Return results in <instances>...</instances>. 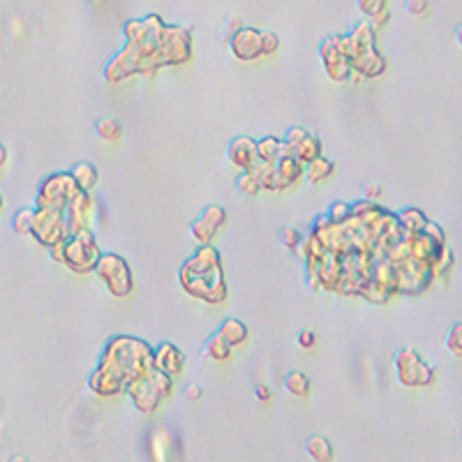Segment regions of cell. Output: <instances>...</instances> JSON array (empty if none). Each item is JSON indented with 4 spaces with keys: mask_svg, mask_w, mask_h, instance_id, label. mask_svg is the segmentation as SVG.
Masks as SVG:
<instances>
[{
    "mask_svg": "<svg viewBox=\"0 0 462 462\" xmlns=\"http://www.w3.org/2000/svg\"><path fill=\"white\" fill-rule=\"evenodd\" d=\"M178 280L185 294H190L208 305H220L229 298L225 271H222L220 250L213 245H199L183 261Z\"/></svg>",
    "mask_w": 462,
    "mask_h": 462,
    "instance_id": "6da1fadb",
    "label": "cell"
},
{
    "mask_svg": "<svg viewBox=\"0 0 462 462\" xmlns=\"http://www.w3.org/2000/svg\"><path fill=\"white\" fill-rule=\"evenodd\" d=\"M153 347L136 336H114L100 354V367H107L125 384L153 367Z\"/></svg>",
    "mask_w": 462,
    "mask_h": 462,
    "instance_id": "7a4b0ae2",
    "label": "cell"
},
{
    "mask_svg": "<svg viewBox=\"0 0 462 462\" xmlns=\"http://www.w3.org/2000/svg\"><path fill=\"white\" fill-rule=\"evenodd\" d=\"M171 391H174V379L153 370V367L125 384V396L132 400L134 409L143 416L155 414L165 398L171 396Z\"/></svg>",
    "mask_w": 462,
    "mask_h": 462,
    "instance_id": "3957f363",
    "label": "cell"
},
{
    "mask_svg": "<svg viewBox=\"0 0 462 462\" xmlns=\"http://www.w3.org/2000/svg\"><path fill=\"white\" fill-rule=\"evenodd\" d=\"M393 367H396L398 381L407 389L432 386L434 379H437V367L425 363L423 356L414 347H402L393 358Z\"/></svg>",
    "mask_w": 462,
    "mask_h": 462,
    "instance_id": "277c9868",
    "label": "cell"
},
{
    "mask_svg": "<svg viewBox=\"0 0 462 462\" xmlns=\"http://www.w3.org/2000/svg\"><path fill=\"white\" fill-rule=\"evenodd\" d=\"M100 254L102 250L93 231H81V234L67 236L63 241V266L79 276L95 271Z\"/></svg>",
    "mask_w": 462,
    "mask_h": 462,
    "instance_id": "5b68a950",
    "label": "cell"
},
{
    "mask_svg": "<svg viewBox=\"0 0 462 462\" xmlns=\"http://www.w3.org/2000/svg\"><path fill=\"white\" fill-rule=\"evenodd\" d=\"M95 276L100 278L102 285L107 287V292L116 298H125L132 294L134 289V278L132 268L121 254L116 252H102L95 263Z\"/></svg>",
    "mask_w": 462,
    "mask_h": 462,
    "instance_id": "8992f818",
    "label": "cell"
},
{
    "mask_svg": "<svg viewBox=\"0 0 462 462\" xmlns=\"http://www.w3.org/2000/svg\"><path fill=\"white\" fill-rule=\"evenodd\" d=\"M79 192L72 181V176L67 171H56V174H49L45 181L37 185V194H35V206L37 211H61L65 213L67 201Z\"/></svg>",
    "mask_w": 462,
    "mask_h": 462,
    "instance_id": "52a82bcc",
    "label": "cell"
},
{
    "mask_svg": "<svg viewBox=\"0 0 462 462\" xmlns=\"http://www.w3.org/2000/svg\"><path fill=\"white\" fill-rule=\"evenodd\" d=\"M192 47H194L192 32L185 25H167L165 32L158 40V49L165 67L185 65L192 58Z\"/></svg>",
    "mask_w": 462,
    "mask_h": 462,
    "instance_id": "ba28073f",
    "label": "cell"
},
{
    "mask_svg": "<svg viewBox=\"0 0 462 462\" xmlns=\"http://www.w3.org/2000/svg\"><path fill=\"white\" fill-rule=\"evenodd\" d=\"M97 201L88 192H76L65 206V229L67 236H76L81 231H93V218L97 213Z\"/></svg>",
    "mask_w": 462,
    "mask_h": 462,
    "instance_id": "9c48e42d",
    "label": "cell"
},
{
    "mask_svg": "<svg viewBox=\"0 0 462 462\" xmlns=\"http://www.w3.org/2000/svg\"><path fill=\"white\" fill-rule=\"evenodd\" d=\"M40 245H45L47 250L54 245H61L67 238L65 229V215L61 211H37L35 208V220H32V234H30Z\"/></svg>",
    "mask_w": 462,
    "mask_h": 462,
    "instance_id": "30bf717a",
    "label": "cell"
},
{
    "mask_svg": "<svg viewBox=\"0 0 462 462\" xmlns=\"http://www.w3.org/2000/svg\"><path fill=\"white\" fill-rule=\"evenodd\" d=\"M227 220H229L227 208L218 206V203H211V206H206L199 213V218L190 222V236L199 245H211L218 231L225 229Z\"/></svg>",
    "mask_w": 462,
    "mask_h": 462,
    "instance_id": "8fae6325",
    "label": "cell"
},
{
    "mask_svg": "<svg viewBox=\"0 0 462 462\" xmlns=\"http://www.w3.org/2000/svg\"><path fill=\"white\" fill-rule=\"evenodd\" d=\"M148 456L150 462H181L183 458L181 442L167 427H155L148 434Z\"/></svg>",
    "mask_w": 462,
    "mask_h": 462,
    "instance_id": "7c38bea8",
    "label": "cell"
},
{
    "mask_svg": "<svg viewBox=\"0 0 462 462\" xmlns=\"http://www.w3.org/2000/svg\"><path fill=\"white\" fill-rule=\"evenodd\" d=\"M153 370H158L167 377L176 379L181 377L185 370V356L174 342H160L158 347H153Z\"/></svg>",
    "mask_w": 462,
    "mask_h": 462,
    "instance_id": "4fadbf2b",
    "label": "cell"
},
{
    "mask_svg": "<svg viewBox=\"0 0 462 462\" xmlns=\"http://www.w3.org/2000/svg\"><path fill=\"white\" fill-rule=\"evenodd\" d=\"M259 35H261V30L250 28V25H243V28L238 30L236 35L227 42L231 56H234L236 61H241V63L259 61V58H261Z\"/></svg>",
    "mask_w": 462,
    "mask_h": 462,
    "instance_id": "5bb4252c",
    "label": "cell"
},
{
    "mask_svg": "<svg viewBox=\"0 0 462 462\" xmlns=\"http://www.w3.org/2000/svg\"><path fill=\"white\" fill-rule=\"evenodd\" d=\"M227 162L229 165H234L236 169L241 171H247L256 165V141L252 136H236V139H231L227 143Z\"/></svg>",
    "mask_w": 462,
    "mask_h": 462,
    "instance_id": "9a60e30c",
    "label": "cell"
},
{
    "mask_svg": "<svg viewBox=\"0 0 462 462\" xmlns=\"http://www.w3.org/2000/svg\"><path fill=\"white\" fill-rule=\"evenodd\" d=\"M386 56L381 54L379 49H372L367 54L352 58L349 61V67H352V74H356L358 79H377L384 72H386Z\"/></svg>",
    "mask_w": 462,
    "mask_h": 462,
    "instance_id": "2e32d148",
    "label": "cell"
},
{
    "mask_svg": "<svg viewBox=\"0 0 462 462\" xmlns=\"http://www.w3.org/2000/svg\"><path fill=\"white\" fill-rule=\"evenodd\" d=\"M88 389L95 393V396L102 398H116L125 393V381L121 377H116L114 372L107 370V367H95L90 374H88Z\"/></svg>",
    "mask_w": 462,
    "mask_h": 462,
    "instance_id": "e0dca14e",
    "label": "cell"
},
{
    "mask_svg": "<svg viewBox=\"0 0 462 462\" xmlns=\"http://www.w3.org/2000/svg\"><path fill=\"white\" fill-rule=\"evenodd\" d=\"M347 37H349V49H352L349 61L367 54V51H372V49H377V32H374V28L367 21L358 23L354 30H349Z\"/></svg>",
    "mask_w": 462,
    "mask_h": 462,
    "instance_id": "ac0fdd59",
    "label": "cell"
},
{
    "mask_svg": "<svg viewBox=\"0 0 462 462\" xmlns=\"http://www.w3.org/2000/svg\"><path fill=\"white\" fill-rule=\"evenodd\" d=\"M215 336H220L231 349H234V347H241L243 342H247V338H250V328H247L245 321L236 319V316H227V319H222L218 324Z\"/></svg>",
    "mask_w": 462,
    "mask_h": 462,
    "instance_id": "d6986e66",
    "label": "cell"
},
{
    "mask_svg": "<svg viewBox=\"0 0 462 462\" xmlns=\"http://www.w3.org/2000/svg\"><path fill=\"white\" fill-rule=\"evenodd\" d=\"M342 278V263L338 256L326 254L324 261L316 266V282H319V289H326V292H336L338 282Z\"/></svg>",
    "mask_w": 462,
    "mask_h": 462,
    "instance_id": "ffe728a7",
    "label": "cell"
},
{
    "mask_svg": "<svg viewBox=\"0 0 462 462\" xmlns=\"http://www.w3.org/2000/svg\"><path fill=\"white\" fill-rule=\"evenodd\" d=\"M67 174L72 176V181L76 185V190L81 192H93L100 183V171L90 165V162H76V165L67 171Z\"/></svg>",
    "mask_w": 462,
    "mask_h": 462,
    "instance_id": "44dd1931",
    "label": "cell"
},
{
    "mask_svg": "<svg viewBox=\"0 0 462 462\" xmlns=\"http://www.w3.org/2000/svg\"><path fill=\"white\" fill-rule=\"evenodd\" d=\"M396 220H398V225H400L402 234H405V236L421 234L423 227L427 225V215L421 208H416V206H407V208L398 211L396 213Z\"/></svg>",
    "mask_w": 462,
    "mask_h": 462,
    "instance_id": "7402d4cb",
    "label": "cell"
},
{
    "mask_svg": "<svg viewBox=\"0 0 462 462\" xmlns=\"http://www.w3.org/2000/svg\"><path fill=\"white\" fill-rule=\"evenodd\" d=\"M370 282H374L377 287H381L384 292H389L391 296L398 294V278H396V268L386 263L384 259H377L372 263L370 271Z\"/></svg>",
    "mask_w": 462,
    "mask_h": 462,
    "instance_id": "603a6c76",
    "label": "cell"
},
{
    "mask_svg": "<svg viewBox=\"0 0 462 462\" xmlns=\"http://www.w3.org/2000/svg\"><path fill=\"white\" fill-rule=\"evenodd\" d=\"M254 141H256V162H261V165H276V162L285 155V146H282L280 136L268 134Z\"/></svg>",
    "mask_w": 462,
    "mask_h": 462,
    "instance_id": "cb8c5ba5",
    "label": "cell"
},
{
    "mask_svg": "<svg viewBox=\"0 0 462 462\" xmlns=\"http://www.w3.org/2000/svg\"><path fill=\"white\" fill-rule=\"evenodd\" d=\"M287 155L296 158L305 167V165H310V162L324 158V143H321V139L316 134H307V139H303L296 148L289 150Z\"/></svg>",
    "mask_w": 462,
    "mask_h": 462,
    "instance_id": "d4e9b609",
    "label": "cell"
},
{
    "mask_svg": "<svg viewBox=\"0 0 462 462\" xmlns=\"http://www.w3.org/2000/svg\"><path fill=\"white\" fill-rule=\"evenodd\" d=\"M276 171H278V178L282 181V185H285V190L303 178V165L296 158L287 155V153L276 162Z\"/></svg>",
    "mask_w": 462,
    "mask_h": 462,
    "instance_id": "484cf974",
    "label": "cell"
},
{
    "mask_svg": "<svg viewBox=\"0 0 462 462\" xmlns=\"http://www.w3.org/2000/svg\"><path fill=\"white\" fill-rule=\"evenodd\" d=\"M153 40V32L143 19H130L123 23V42L130 47H141Z\"/></svg>",
    "mask_w": 462,
    "mask_h": 462,
    "instance_id": "4316f807",
    "label": "cell"
},
{
    "mask_svg": "<svg viewBox=\"0 0 462 462\" xmlns=\"http://www.w3.org/2000/svg\"><path fill=\"white\" fill-rule=\"evenodd\" d=\"M333 171H336V162L328 158H319L303 167V178L310 185H319L326 181L328 176H333Z\"/></svg>",
    "mask_w": 462,
    "mask_h": 462,
    "instance_id": "83f0119b",
    "label": "cell"
},
{
    "mask_svg": "<svg viewBox=\"0 0 462 462\" xmlns=\"http://www.w3.org/2000/svg\"><path fill=\"white\" fill-rule=\"evenodd\" d=\"M305 451L314 462H333V458H336V449H333V444L326 437H321V434H312V437H307Z\"/></svg>",
    "mask_w": 462,
    "mask_h": 462,
    "instance_id": "f1b7e54d",
    "label": "cell"
},
{
    "mask_svg": "<svg viewBox=\"0 0 462 462\" xmlns=\"http://www.w3.org/2000/svg\"><path fill=\"white\" fill-rule=\"evenodd\" d=\"M282 389H285L289 396H294V398H305L312 389V381L305 372L292 370V372L285 374V379H282Z\"/></svg>",
    "mask_w": 462,
    "mask_h": 462,
    "instance_id": "f546056e",
    "label": "cell"
},
{
    "mask_svg": "<svg viewBox=\"0 0 462 462\" xmlns=\"http://www.w3.org/2000/svg\"><path fill=\"white\" fill-rule=\"evenodd\" d=\"M252 171L259 178V185H261V192L268 190V192H282L285 190V185L278 178V171H276V165H261V162H256L252 167Z\"/></svg>",
    "mask_w": 462,
    "mask_h": 462,
    "instance_id": "4dcf8cb0",
    "label": "cell"
},
{
    "mask_svg": "<svg viewBox=\"0 0 462 462\" xmlns=\"http://www.w3.org/2000/svg\"><path fill=\"white\" fill-rule=\"evenodd\" d=\"M203 356L211 358V361L225 363V361H229V358H231V347L220 336L213 333V336H208V340L203 342Z\"/></svg>",
    "mask_w": 462,
    "mask_h": 462,
    "instance_id": "1f68e13d",
    "label": "cell"
},
{
    "mask_svg": "<svg viewBox=\"0 0 462 462\" xmlns=\"http://www.w3.org/2000/svg\"><path fill=\"white\" fill-rule=\"evenodd\" d=\"M234 187L238 190V194H245V196H256L261 194V185H259V178L252 169L241 171L236 178H234Z\"/></svg>",
    "mask_w": 462,
    "mask_h": 462,
    "instance_id": "d6a6232c",
    "label": "cell"
},
{
    "mask_svg": "<svg viewBox=\"0 0 462 462\" xmlns=\"http://www.w3.org/2000/svg\"><path fill=\"white\" fill-rule=\"evenodd\" d=\"M95 134L102 141H118L123 136V123L116 118H100L95 121Z\"/></svg>",
    "mask_w": 462,
    "mask_h": 462,
    "instance_id": "836d02e7",
    "label": "cell"
},
{
    "mask_svg": "<svg viewBox=\"0 0 462 462\" xmlns=\"http://www.w3.org/2000/svg\"><path fill=\"white\" fill-rule=\"evenodd\" d=\"M32 220H35V208H19L10 220L12 231L19 236H30L32 234Z\"/></svg>",
    "mask_w": 462,
    "mask_h": 462,
    "instance_id": "e575fe53",
    "label": "cell"
},
{
    "mask_svg": "<svg viewBox=\"0 0 462 462\" xmlns=\"http://www.w3.org/2000/svg\"><path fill=\"white\" fill-rule=\"evenodd\" d=\"M324 72H326V76L331 81H336V83H345L349 81V76H352V67H349V61L347 58H336V61H331V63H324Z\"/></svg>",
    "mask_w": 462,
    "mask_h": 462,
    "instance_id": "d590c367",
    "label": "cell"
},
{
    "mask_svg": "<svg viewBox=\"0 0 462 462\" xmlns=\"http://www.w3.org/2000/svg\"><path fill=\"white\" fill-rule=\"evenodd\" d=\"M326 220L331 222V225H345V222L352 220V203H347V201H333L331 206L326 208Z\"/></svg>",
    "mask_w": 462,
    "mask_h": 462,
    "instance_id": "8d00e7d4",
    "label": "cell"
},
{
    "mask_svg": "<svg viewBox=\"0 0 462 462\" xmlns=\"http://www.w3.org/2000/svg\"><path fill=\"white\" fill-rule=\"evenodd\" d=\"M444 347H446V352L451 356H456V358L462 356V326H460V324H453V326L446 331Z\"/></svg>",
    "mask_w": 462,
    "mask_h": 462,
    "instance_id": "74e56055",
    "label": "cell"
},
{
    "mask_svg": "<svg viewBox=\"0 0 462 462\" xmlns=\"http://www.w3.org/2000/svg\"><path fill=\"white\" fill-rule=\"evenodd\" d=\"M361 298H365L367 303H372V305H384V303H389L391 301V294L389 292H384L381 287H377L374 282H367V285L361 289V294H358Z\"/></svg>",
    "mask_w": 462,
    "mask_h": 462,
    "instance_id": "f35d334b",
    "label": "cell"
},
{
    "mask_svg": "<svg viewBox=\"0 0 462 462\" xmlns=\"http://www.w3.org/2000/svg\"><path fill=\"white\" fill-rule=\"evenodd\" d=\"M453 266H456V254H453L451 250H444V254L437 259V263L432 266L430 271V276L432 280H437V278H449L451 276V271Z\"/></svg>",
    "mask_w": 462,
    "mask_h": 462,
    "instance_id": "ab89813d",
    "label": "cell"
},
{
    "mask_svg": "<svg viewBox=\"0 0 462 462\" xmlns=\"http://www.w3.org/2000/svg\"><path fill=\"white\" fill-rule=\"evenodd\" d=\"M356 7L372 21V19H377V16H381L384 12L389 10V3H386V0H358Z\"/></svg>",
    "mask_w": 462,
    "mask_h": 462,
    "instance_id": "60d3db41",
    "label": "cell"
},
{
    "mask_svg": "<svg viewBox=\"0 0 462 462\" xmlns=\"http://www.w3.org/2000/svg\"><path fill=\"white\" fill-rule=\"evenodd\" d=\"M307 134H310V132H307L305 127H301V125H292V127H287L285 136H282V146H285V153H289L292 148H296L303 139H307Z\"/></svg>",
    "mask_w": 462,
    "mask_h": 462,
    "instance_id": "b9f144b4",
    "label": "cell"
},
{
    "mask_svg": "<svg viewBox=\"0 0 462 462\" xmlns=\"http://www.w3.org/2000/svg\"><path fill=\"white\" fill-rule=\"evenodd\" d=\"M278 241L282 247H287V250H298V245L303 241V234L294 227H282L278 231Z\"/></svg>",
    "mask_w": 462,
    "mask_h": 462,
    "instance_id": "7bdbcfd3",
    "label": "cell"
},
{
    "mask_svg": "<svg viewBox=\"0 0 462 462\" xmlns=\"http://www.w3.org/2000/svg\"><path fill=\"white\" fill-rule=\"evenodd\" d=\"M259 47H261V58L263 56H273L280 49V37L273 30H261L259 35Z\"/></svg>",
    "mask_w": 462,
    "mask_h": 462,
    "instance_id": "ee69618b",
    "label": "cell"
},
{
    "mask_svg": "<svg viewBox=\"0 0 462 462\" xmlns=\"http://www.w3.org/2000/svg\"><path fill=\"white\" fill-rule=\"evenodd\" d=\"M421 234H425L427 238H432L434 243H439V245H446V231H444L437 222H432V220H427V225L423 227Z\"/></svg>",
    "mask_w": 462,
    "mask_h": 462,
    "instance_id": "f6af8a7d",
    "label": "cell"
},
{
    "mask_svg": "<svg viewBox=\"0 0 462 462\" xmlns=\"http://www.w3.org/2000/svg\"><path fill=\"white\" fill-rule=\"evenodd\" d=\"M316 345V333L310 328H303L301 333L296 336V347L298 349H312Z\"/></svg>",
    "mask_w": 462,
    "mask_h": 462,
    "instance_id": "bcb514c9",
    "label": "cell"
},
{
    "mask_svg": "<svg viewBox=\"0 0 462 462\" xmlns=\"http://www.w3.org/2000/svg\"><path fill=\"white\" fill-rule=\"evenodd\" d=\"M405 7H407V14L421 16V14H425L427 10H430V3H427V0H409Z\"/></svg>",
    "mask_w": 462,
    "mask_h": 462,
    "instance_id": "7dc6e473",
    "label": "cell"
},
{
    "mask_svg": "<svg viewBox=\"0 0 462 462\" xmlns=\"http://www.w3.org/2000/svg\"><path fill=\"white\" fill-rule=\"evenodd\" d=\"M183 398L192 400V402L201 400V398H203V389L199 386V384H194V381H187L185 386H183Z\"/></svg>",
    "mask_w": 462,
    "mask_h": 462,
    "instance_id": "c3c4849f",
    "label": "cell"
},
{
    "mask_svg": "<svg viewBox=\"0 0 462 462\" xmlns=\"http://www.w3.org/2000/svg\"><path fill=\"white\" fill-rule=\"evenodd\" d=\"M384 194V190L379 185H374V183H365L363 185V199L365 201H372V203H377V199Z\"/></svg>",
    "mask_w": 462,
    "mask_h": 462,
    "instance_id": "681fc988",
    "label": "cell"
},
{
    "mask_svg": "<svg viewBox=\"0 0 462 462\" xmlns=\"http://www.w3.org/2000/svg\"><path fill=\"white\" fill-rule=\"evenodd\" d=\"M241 28H243V21L238 19V16H231V19H227V30H225V40L229 42V40L234 37L236 32L241 30Z\"/></svg>",
    "mask_w": 462,
    "mask_h": 462,
    "instance_id": "f907efd6",
    "label": "cell"
},
{
    "mask_svg": "<svg viewBox=\"0 0 462 462\" xmlns=\"http://www.w3.org/2000/svg\"><path fill=\"white\" fill-rule=\"evenodd\" d=\"M254 396H256V400H259V402H268V400L273 398L268 386H256V389H254Z\"/></svg>",
    "mask_w": 462,
    "mask_h": 462,
    "instance_id": "816d5d0a",
    "label": "cell"
},
{
    "mask_svg": "<svg viewBox=\"0 0 462 462\" xmlns=\"http://www.w3.org/2000/svg\"><path fill=\"white\" fill-rule=\"evenodd\" d=\"M49 256H51V259H54L56 263H63V243L49 247Z\"/></svg>",
    "mask_w": 462,
    "mask_h": 462,
    "instance_id": "f5cc1de1",
    "label": "cell"
},
{
    "mask_svg": "<svg viewBox=\"0 0 462 462\" xmlns=\"http://www.w3.org/2000/svg\"><path fill=\"white\" fill-rule=\"evenodd\" d=\"M7 158H10V153H7V148H5V143L0 141V169H3L5 165H7Z\"/></svg>",
    "mask_w": 462,
    "mask_h": 462,
    "instance_id": "db71d44e",
    "label": "cell"
},
{
    "mask_svg": "<svg viewBox=\"0 0 462 462\" xmlns=\"http://www.w3.org/2000/svg\"><path fill=\"white\" fill-rule=\"evenodd\" d=\"M10 462H30V460L25 458V456H12V458H10Z\"/></svg>",
    "mask_w": 462,
    "mask_h": 462,
    "instance_id": "11a10c76",
    "label": "cell"
},
{
    "mask_svg": "<svg viewBox=\"0 0 462 462\" xmlns=\"http://www.w3.org/2000/svg\"><path fill=\"white\" fill-rule=\"evenodd\" d=\"M0 211H3V194H0Z\"/></svg>",
    "mask_w": 462,
    "mask_h": 462,
    "instance_id": "9f6ffc18",
    "label": "cell"
}]
</instances>
